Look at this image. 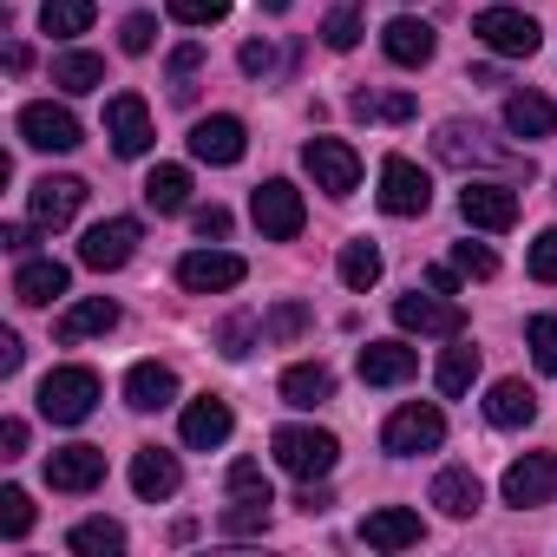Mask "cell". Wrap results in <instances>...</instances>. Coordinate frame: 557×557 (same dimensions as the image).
Here are the masks:
<instances>
[{
  "mask_svg": "<svg viewBox=\"0 0 557 557\" xmlns=\"http://www.w3.org/2000/svg\"><path fill=\"white\" fill-rule=\"evenodd\" d=\"M453 269H459V275H479V283H485V275H498V256H492L485 243H459V249H453Z\"/></svg>",
  "mask_w": 557,
  "mask_h": 557,
  "instance_id": "cell-45",
  "label": "cell"
},
{
  "mask_svg": "<svg viewBox=\"0 0 557 557\" xmlns=\"http://www.w3.org/2000/svg\"><path fill=\"white\" fill-rule=\"evenodd\" d=\"M472 34H479V47L498 53V60H531V53L544 47V27H537L531 14H518V8H485V14L472 21Z\"/></svg>",
  "mask_w": 557,
  "mask_h": 557,
  "instance_id": "cell-3",
  "label": "cell"
},
{
  "mask_svg": "<svg viewBox=\"0 0 557 557\" xmlns=\"http://www.w3.org/2000/svg\"><path fill=\"white\" fill-rule=\"evenodd\" d=\"M21 361H27L21 335H0V374H21Z\"/></svg>",
  "mask_w": 557,
  "mask_h": 557,
  "instance_id": "cell-52",
  "label": "cell"
},
{
  "mask_svg": "<svg viewBox=\"0 0 557 557\" xmlns=\"http://www.w3.org/2000/svg\"><path fill=\"white\" fill-rule=\"evenodd\" d=\"M236 60H243V73H269V66H275V53H269L262 40H249V47H243Z\"/></svg>",
  "mask_w": 557,
  "mask_h": 557,
  "instance_id": "cell-53",
  "label": "cell"
},
{
  "mask_svg": "<svg viewBox=\"0 0 557 557\" xmlns=\"http://www.w3.org/2000/svg\"><path fill=\"white\" fill-rule=\"evenodd\" d=\"M394 322H400L407 335H440V342L466 335V309H459V302H446L440 289H433V296H420V289H413V296H400V302H394Z\"/></svg>",
  "mask_w": 557,
  "mask_h": 557,
  "instance_id": "cell-10",
  "label": "cell"
},
{
  "mask_svg": "<svg viewBox=\"0 0 557 557\" xmlns=\"http://www.w3.org/2000/svg\"><path fill=\"white\" fill-rule=\"evenodd\" d=\"M145 203H151L158 216H177V210L190 203V171H184V164H158V171L145 177Z\"/></svg>",
  "mask_w": 557,
  "mask_h": 557,
  "instance_id": "cell-32",
  "label": "cell"
},
{
  "mask_svg": "<svg viewBox=\"0 0 557 557\" xmlns=\"http://www.w3.org/2000/svg\"><path fill=\"white\" fill-rule=\"evenodd\" d=\"M342 283H348L355 296H368V289L381 283V249H374V243H348V249H342Z\"/></svg>",
  "mask_w": 557,
  "mask_h": 557,
  "instance_id": "cell-37",
  "label": "cell"
},
{
  "mask_svg": "<svg viewBox=\"0 0 557 557\" xmlns=\"http://www.w3.org/2000/svg\"><path fill=\"white\" fill-rule=\"evenodd\" d=\"M433 47H440V34H433L426 21H413V14L387 21V34H381V53H387L394 66H426V60H433Z\"/></svg>",
  "mask_w": 557,
  "mask_h": 557,
  "instance_id": "cell-20",
  "label": "cell"
},
{
  "mask_svg": "<svg viewBox=\"0 0 557 557\" xmlns=\"http://www.w3.org/2000/svg\"><path fill=\"white\" fill-rule=\"evenodd\" d=\"M472 381H479V348L453 335V348L440 355V394H446V400H459V394H472Z\"/></svg>",
  "mask_w": 557,
  "mask_h": 557,
  "instance_id": "cell-33",
  "label": "cell"
},
{
  "mask_svg": "<svg viewBox=\"0 0 557 557\" xmlns=\"http://www.w3.org/2000/svg\"><path fill=\"white\" fill-rule=\"evenodd\" d=\"M197 66H203V47H197V40H190V47H177V53H171V73H177V79H190V73H197Z\"/></svg>",
  "mask_w": 557,
  "mask_h": 557,
  "instance_id": "cell-54",
  "label": "cell"
},
{
  "mask_svg": "<svg viewBox=\"0 0 557 557\" xmlns=\"http://www.w3.org/2000/svg\"><path fill=\"white\" fill-rule=\"evenodd\" d=\"M283 400H289V407H322V400H335V374H329L322 361H296V368L283 374Z\"/></svg>",
  "mask_w": 557,
  "mask_h": 557,
  "instance_id": "cell-30",
  "label": "cell"
},
{
  "mask_svg": "<svg viewBox=\"0 0 557 557\" xmlns=\"http://www.w3.org/2000/svg\"><path fill=\"white\" fill-rule=\"evenodd\" d=\"M79 557H119L125 550V524H112V518H86V524H73V537H66Z\"/></svg>",
  "mask_w": 557,
  "mask_h": 557,
  "instance_id": "cell-36",
  "label": "cell"
},
{
  "mask_svg": "<svg viewBox=\"0 0 557 557\" xmlns=\"http://www.w3.org/2000/svg\"><path fill=\"white\" fill-rule=\"evenodd\" d=\"M355 119H387V125H400V119H413V92H355Z\"/></svg>",
  "mask_w": 557,
  "mask_h": 557,
  "instance_id": "cell-39",
  "label": "cell"
},
{
  "mask_svg": "<svg viewBox=\"0 0 557 557\" xmlns=\"http://www.w3.org/2000/svg\"><path fill=\"white\" fill-rule=\"evenodd\" d=\"M256 335H262V322H249V315H230V322L216 329V342H223V355H230V361H243V355L256 348Z\"/></svg>",
  "mask_w": 557,
  "mask_h": 557,
  "instance_id": "cell-44",
  "label": "cell"
},
{
  "mask_svg": "<svg viewBox=\"0 0 557 557\" xmlns=\"http://www.w3.org/2000/svg\"><path fill=\"white\" fill-rule=\"evenodd\" d=\"M309 329V309L302 302H275L269 315H262V342H296Z\"/></svg>",
  "mask_w": 557,
  "mask_h": 557,
  "instance_id": "cell-41",
  "label": "cell"
},
{
  "mask_svg": "<svg viewBox=\"0 0 557 557\" xmlns=\"http://www.w3.org/2000/svg\"><path fill=\"white\" fill-rule=\"evenodd\" d=\"M381 446H387L394 459L433 453V446H446V413H440V407H426V400H413V407L387 413V426H381Z\"/></svg>",
  "mask_w": 557,
  "mask_h": 557,
  "instance_id": "cell-4",
  "label": "cell"
},
{
  "mask_svg": "<svg viewBox=\"0 0 557 557\" xmlns=\"http://www.w3.org/2000/svg\"><path fill=\"white\" fill-rule=\"evenodd\" d=\"M361 27H368V14L348 0V8H335V14L322 21V40H329L335 53H355V47H361Z\"/></svg>",
  "mask_w": 557,
  "mask_h": 557,
  "instance_id": "cell-38",
  "label": "cell"
},
{
  "mask_svg": "<svg viewBox=\"0 0 557 557\" xmlns=\"http://www.w3.org/2000/svg\"><path fill=\"white\" fill-rule=\"evenodd\" d=\"M433 151H440L446 164H479V158H498V151L485 145V132H479V125H466V119H446V125H440V138H433Z\"/></svg>",
  "mask_w": 557,
  "mask_h": 557,
  "instance_id": "cell-29",
  "label": "cell"
},
{
  "mask_svg": "<svg viewBox=\"0 0 557 557\" xmlns=\"http://www.w3.org/2000/svg\"><path fill=\"white\" fill-rule=\"evenodd\" d=\"M459 216H466L472 230H511V223H518V190L498 184V177H472V184L459 190Z\"/></svg>",
  "mask_w": 557,
  "mask_h": 557,
  "instance_id": "cell-11",
  "label": "cell"
},
{
  "mask_svg": "<svg viewBox=\"0 0 557 557\" xmlns=\"http://www.w3.org/2000/svg\"><path fill=\"white\" fill-rule=\"evenodd\" d=\"M138 236H145L138 216H106V223H92V230L79 236V262L99 269V275H106V269H125L132 249H138Z\"/></svg>",
  "mask_w": 557,
  "mask_h": 557,
  "instance_id": "cell-9",
  "label": "cell"
},
{
  "mask_svg": "<svg viewBox=\"0 0 557 557\" xmlns=\"http://www.w3.org/2000/svg\"><path fill=\"white\" fill-rule=\"evenodd\" d=\"M21 138L34 151H73L79 145V119L66 106H53V99H34V106H21Z\"/></svg>",
  "mask_w": 557,
  "mask_h": 557,
  "instance_id": "cell-14",
  "label": "cell"
},
{
  "mask_svg": "<svg viewBox=\"0 0 557 557\" xmlns=\"http://www.w3.org/2000/svg\"><path fill=\"white\" fill-rule=\"evenodd\" d=\"M53 86L60 92H99L106 86V60L99 53H60L53 60Z\"/></svg>",
  "mask_w": 557,
  "mask_h": 557,
  "instance_id": "cell-34",
  "label": "cell"
},
{
  "mask_svg": "<svg viewBox=\"0 0 557 557\" xmlns=\"http://www.w3.org/2000/svg\"><path fill=\"white\" fill-rule=\"evenodd\" d=\"M230 426H236V413H230V400H216V394H203V400H190V407H184V420H177V433H184V446H197V453H210V446H223V440H230Z\"/></svg>",
  "mask_w": 557,
  "mask_h": 557,
  "instance_id": "cell-18",
  "label": "cell"
},
{
  "mask_svg": "<svg viewBox=\"0 0 557 557\" xmlns=\"http://www.w3.org/2000/svg\"><path fill=\"white\" fill-rule=\"evenodd\" d=\"M433 505H440L446 518H472V511L485 505V485H479L466 466H446V472L433 479Z\"/></svg>",
  "mask_w": 557,
  "mask_h": 557,
  "instance_id": "cell-28",
  "label": "cell"
},
{
  "mask_svg": "<svg viewBox=\"0 0 557 557\" xmlns=\"http://www.w3.org/2000/svg\"><path fill=\"white\" fill-rule=\"evenodd\" d=\"M302 164H309L315 190H329V197H348V190L361 184V158H355L348 138H309V145H302Z\"/></svg>",
  "mask_w": 557,
  "mask_h": 557,
  "instance_id": "cell-6",
  "label": "cell"
},
{
  "mask_svg": "<svg viewBox=\"0 0 557 557\" xmlns=\"http://www.w3.org/2000/svg\"><path fill=\"white\" fill-rule=\"evenodd\" d=\"M106 479V453L99 446H60L47 453V485L53 492H92Z\"/></svg>",
  "mask_w": 557,
  "mask_h": 557,
  "instance_id": "cell-17",
  "label": "cell"
},
{
  "mask_svg": "<svg viewBox=\"0 0 557 557\" xmlns=\"http://www.w3.org/2000/svg\"><path fill=\"white\" fill-rule=\"evenodd\" d=\"M40 230H47V223H14L0 243H8V249H34V243H40Z\"/></svg>",
  "mask_w": 557,
  "mask_h": 557,
  "instance_id": "cell-55",
  "label": "cell"
},
{
  "mask_svg": "<svg viewBox=\"0 0 557 557\" xmlns=\"http://www.w3.org/2000/svg\"><path fill=\"white\" fill-rule=\"evenodd\" d=\"M498 492H505V505H518V511L550 505V498H557V453H524V459H511L505 479H498Z\"/></svg>",
  "mask_w": 557,
  "mask_h": 557,
  "instance_id": "cell-7",
  "label": "cell"
},
{
  "mask_svg": "<svg viewBox=\"0 0 557 557\" xmlns=\"http://www.w3.org/2000/svg\"><path fill=\"white\" fill-rule=\"evenodd\" d=\"M27 203H34V223L60 230V223H73V216H79V203H86V184H79V177H40Z\"/></svg>",
  "mask_w": 557,
  "mask_h": 557,
  "instance_id": "cell-21",
  "label": "cell"
},
{
  "mask_svg": "<svg viewBox=\"0 0 557 557\" xmlns=\"http://www.w3.org/2000/svg\"><path fill=\"white\" fill-rule=\"evenodd\" d=\"M413 368H420V355L407 342H368L361 348V381L368 387H400V381H413Z\"/></svg>",
  "mask_w": 557,
  "mask_h": 557,
  "instance_id": "cell-22",
  "label": "cell"
},
{
  "mask_svg": "<svg viewBox=\"0 0 557 557\" xmlns=\"http://www.w3.org/2000/svg\"><path fill=\"white\" fill-rule=\"evenodd\" d=\"M420 537H426V524H420V511H407V505H381V511L361 518V544H368V550H413Z\"/></svg>",
  "mask_w": 557,
  "mask_h": 557,
  "instance_id": "cell-15",
  "label": "cell"
},
{
  "mask_svg": "<svg viewBox=\"0 0 557 557\" xmlns=\"http://www.w3.org/2000/svg\"><path fill=\"white\" fill-rule=\"evenodd\" d=\"M485 420H492V426H531V420H537V394H531L524 381H492Z\"/></svg>",
  "mask_w": 557,
  "mask_h": 557,
  "instance_id": "cell-27",
  "label": "cell"
},
{
  "mask_svg": "<svg viewBox=\"0 0 557 557\" xmlns=\"http://www.w3.org/2000/svg\"><path fill=\"white\" fill-rule=\"evenodd\" d=\"M106 138H112V151L119 158H145L151 151V112H145V99L138 92H119V99H106Z\"/></svg>",
  "mask_w": 557,
  "mask_h": 557,
  "instance_id": "cell-13",
  "label": "cell"
},
{
  "mask_svg": "<svg viewBox=\"0 0 557 557\" xmlns=\"http://www.w3.org/2000/svg\"><path fill=\"white\" fill-rule=\"evenodd\" d=\"M40 27L53 40H79L92 27V0H40Z\"/></svg>",
  "mask_w": 557,
  "mask_h": 557,
  "instance_id": "cell-35",
  "label": "cell"
},
{
  "mask_svg": "<svg viewBox=\"0 0 557 557\" xmlns=\"http://www.w3.org/2000/svg\"><path fill=\"white\" fill-rule=\"evenodd\" d=\"M426 203H433V177L413 158H387L381 164V210L387 216H426Z\"/></svg>",
  "mask_w": 557,
  "mask_h": 557,
  "instance_id": "cell-8",
  "label": "cell"
},
{
  "mask_svg": "<svg viewBox=\"0 0 557 557\" xmlns=\"http://www.w3.org/2000/svg\"><path fill=\"white\" fill-rule=\"evenodd\" d=\"M269 453H275V466H283L289 479H329L335 459H342V440L329 426H275Z\"/></svg>",
  "mask_w": 557,
  "mask_h": 557,
  "instance_id": "cell-1",
  "label": "cell"
},
{
  "mask_svg": "<svg viewBox=\"0 0 557 557\" xmlns=\"http://www.w3.org/2000/svg\"><path fill=\"white\" fill-rule=\"evenodd\" d=\"M269 492H230V505H223V537H256V531H269Z\"/></svg>",
  "mask_w": 557,
  "mask_h": 557,
  "instance_id": "cell-31",
  "label": "cell"
},
{
  "mask_svg": "<svg viewBox=\"0 0 557 557\" xmlns=\"http://www.w3.org/2000/svg\"><path fill=\"white\" fill-rule=\"evenodd\" d=\"M164 8H171L177 27H216L230 14V0H164Z\"/></svg>",
  "mask_w": 557,
  "mask_h": 557,
  "instance_id": "cell-43",
  "label": "cell"
},
{
  "mask_svg": "<svg viewBox=\"0 0 557 557\" xmlns=\"http://www.w3.org/2000/svg\"><path fill=\"white\" fill-rule=\"evenodd\" d=\"M426 289H440V296H453V289H459V269H426Z\"/></svg>",
  "mask_w": 557,
  "mask_h": 557,
  "instance_id": "cell-56",
  "label": "cell"
},
{
  "mask_svg": "<svg viewBox=\"0 0 557 557\" xmlns=\"http://www.w3.org/2000/svg\"><path fill=\"white\" fill-rule=\"evenodd\" d=\"M243 256H230V249H190L184 262H177V283L190 289V296H223V289H236L243 283Z\"/></svg>",
  "mask_w": 557,
  "mask_h": 557,
  "instance_id": "cell-12",
  "label": "cell"
},
{
  "mask_svg": "<svg viewBox=\"0 0 557 557\" xmlns=\"http://www.w3.org/2000/svg\"><path fill=\"white\" fill-rule=\"evenodd\" d=\"M230 492H269L262 466H256V459H236V466H230Z\"/></svg>",
  "mask_w": 557,
  "mask_h": 557,
  "instance_id": "cell-49",
  "label": "cell"
},
{
  "mask_svg": "<svg viewBox=\"0 0 557 557\" xmlns=\"http://www.w3.org/2000/svg\"><path fill=\"white\" fill-rule=\"evenodd\" d=\"M190 223H197V236H216V243L230 236V210H223V203H203V210H197Z\"/></svg>",
  "mask_w": 557,
  "mask_h": 557,
  "instance_id": "cell-48",
  "label": "cell"
},
{
  "mask_svg": "<svg viewBox=\"0 0 557 557\" xmlns=\"http://www.w3.org/2000/svg\"><path fill=\"white\" fill-rule=\"evenodd\" d=\"M243 145H249V138H243V119H230V112L190 125V158H197V164H236Z\"/></svg>",
  "mask_w": 557,
  "mask_h": 557,
  "instance_id": "cell-16",
  "label": "cell"
},
{
  "mask_svg": "<svg viewBox=\"0 0 557 557\" xmlns=\"http://www.w3.org/2000/svg\"><path fill=\"white\" fill-rule=\"evenodd\" d=\"M119 329V302H106V296H86V302H73L66 315H60V342L73 348V342H92V335H112Z\"/></svg>",
  "mask_w": 557,
  "mask_h": 557,
  "instance_id": "cell-25",
  "label": "cell"
},
{
  "mask_svg": "<svg viewBox=\"0 0 557 557\" xmlns=\"http://www.w3.org/2000/svg\"><path fill=\"white\" fill-rule=\"evenodd\" d=\"M524 342H531V361L544 374H557V315H531L524 322Z\"/></svg>",
  "mask_w": 557,
  "mask_h": 557,
  "instance_id": "cell-42",
  "label": "cell"
},
{
  "mask_svg": "<svg viewBox=\"0 0 557 557\" xmlns=\"http://www.w3.org/2000/svg\"><path fill=\"white\" fill-rule=\"evenodd\" d=\"M531 275H537V283H557V223L537 230V243H531Z\"/></svg>",
  "mask_w": 557,
  "mask_h": 557,
  "instance_id": "cell-46",
  "label": "cell"
},
{
  "mask_svg": "<svg viewBox=\"0 0 557 557\" xmlns=\"http://www.w3.org/2000/svg\"><path fill=\"white\" fill-rule=\"evenodd\" d=\"M249 216H256V230L269 236V243H289V236H302V190L289 184V177H269V184H256V197H249Z\"/></svg>",
  "mask_w": 557,
  "mask_h": 557,
  "instance_id": "cell-5",
  "label": "cell"
},
{
  "mask_svg": "<svg viewBox=\"0 0 557 557\" xmlns=\"http://www.w3.org/2000/svg\"><path fill=\"white\" fill-rule=\"evenodd\" d=\"M262 8H269V14H289V0H262Z\"/></svg>",
  "mask_w": 557,
  "mask_h": 557,
  "instance_id": "cell-57",
  "label": "cell"
},
{
  "mask_svg": "<svg viewBox=\"0 0 557 557\" xmlns=\"http://www.w3.org/2000/svg\"><path fill=\"white\" fill-rule=\"evenodd\" d=\"M27 453V420H0V459H21Z\"/></svg>",
  "mask_w": 557,
  "mask_h": 557,
  "instance_id": "cell-50",
  "label": "cell"
},
{
  "mask_svg": "<svg viewBox=\"0 0 557 557\" xmlns=\"http://www.w3.org/2000/svg\"><path fill=\"white\" fill-rule=\"evenodd\" d=\"M296 505H302V511L315 518V511H329V505H335V492H329V485H315V479H302V492H296Z\"/></svg>",
  "mask_w": 557,
  "mask_h": 557,
  "instance_id": "cell-51",
  "label": "cell"
},
{
  "mask_svg": "<svg viewBox=\"0 0 557 557\" xmlns=\"http://www.w3.org/2000/svg\"><path fill=\"white\" fill-rule=\"evenodd\" d=\"M27 531H34V498L21 485H8L0 492V537H27Z\"/></svg>",
  "mask_w": 557,
  "mask_h": 557,
  "instance_id": "cell-40",
  "label": "cell"
},
{
  "mask_svg": "<svg viewBox=\"0 0 557 557\" xmlns=\"http://www.w3.org/2000/svg\"><path fill=\"white\" fill-rule=\"evenodd\" d=\"M92 407H99V374L92 368H53L40 381V413L53 426H79V420H92Z\"/></svg>",
  "mask_w": 557,
  "mask_h": 557,
  "instance_id": "cell-2",
  "label": "cell"
},
{
  "mask_svg": "<svg viewBox=\"0 0 557 557\" xmlns=\"http://www.w3.org/2000/svg\"><path fill=\"white\" fill-rule=\"evenodd\" d=\"M151 40H158V21H151V14H132V21L119 27V47H125V53H151Z\"/></svg>",
  "mask_w": 557,
  "mask_h": 557,
  "instance_id": "cell-47",
  "label": "cell"
},
{
  "mask_svg": "<svg viewBox=\"0 0 557 557\" xmlns=\"http://www.w3.org/2000/svg\"><path fill=\"white\" fill-rule=\"evenodd\" d=\"M177 485H184V472H177V459H171V453H158V446L132 453V492H138V498L164 505V498H171Z\"/></svg>",
  "mask_w": 557,
  "mask_h": 557,
  "instance_id": "cell-24",
  "label": "cell"
},
{
  "mask_svg": "<svg viewBox=\"0 0 557 557\" xmlns=\"http://www.w3.org/2000/svg\"><path fill=\"white\" fill-rule=\"evenodd\" d=\"M171 400H177V374H171L164 361H138V368L125 374V407L158 413V407H171Z\"/></svg>",
  "mask_w": 557,
  "mask_h": 557,
  "instance_id": "cell-23",
  "label": "cell"
},
{
  "mask_svg": "<svg viewBox=\"0 0 557 557\" xmlns=\"http://www.w3.org/2000/svg\"><path fill=\"white\" fill-rule=\"evenodd\" d=\"M505 132L511 138H550L557 132V106L544 92H511L505 99Z\"/></svg>",
  "mask_w": 557,
  "mask_h": 557,
  "instance_id": "cell-26",
  "label": "cell"
},
{
  "mask_svg": "<svg viewBox=\"0 0 557 557\" xmlns=\"http://www.w3.org/2000/svg\"><path fill=\"white\" fill-rule=\"evenodd\" d=\"M73 289V275H66V262H53V256H34V262H21V275H14V302H27V309H47V302H60Z\"/></svg>",
  "mask_w": 557,
  "mask_h": 557,
  "instance_id": "cell-19",
  "label": "cell"
}]
</instances>
